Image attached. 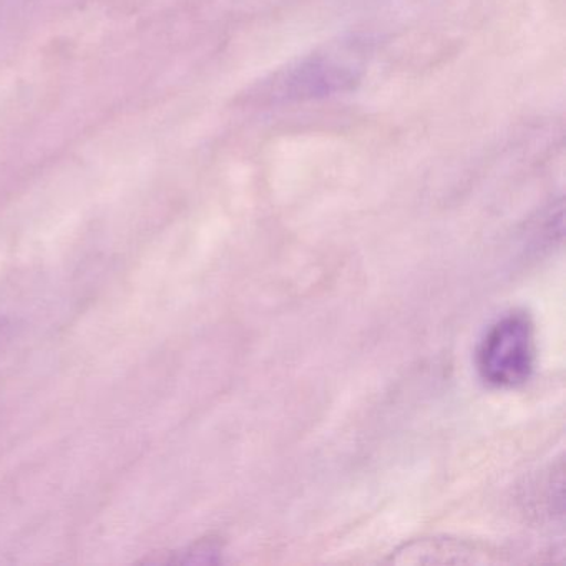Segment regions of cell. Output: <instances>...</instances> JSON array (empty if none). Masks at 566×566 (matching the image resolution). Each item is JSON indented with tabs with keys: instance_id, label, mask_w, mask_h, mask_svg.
<instances>
[{
	"instance_id": "7a4b0ae2",
	"label": "cell",
	"mask_w": 566,
	"mask_h": 566,
	"mask_svg": "<svg viewBox=\"0 0 566 566\" xmlns=\"http://www.w3.org/2000/svg\"><path fill=\"white\" fill-rule=\"evenodd\" d=\"M476 553L473 546L467 543L455 542V539H420V542L410 543L403 546L399 555L406 558H399L397 562L409 563H455L452 555L460 559V563H469L463 556Z\"/></svg>"
},
{
	"instance_id": "6da1fadb",
	"label": "cell",
	"mask_w": 566,
	"mask_h": 566,
	"mask_svg": "<svg viewBox=\"0 0 566 566\" xmlns=\"http://www.w3.org/2000/svg\"><path fill=\"white\" fill-rule=\"evenodd\" d=\"M535 331L525 313H510L486 329L476 349L483 382L496 389L523 386L535 369Z\"/></svg>"
}]
</instances>
